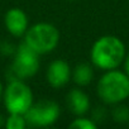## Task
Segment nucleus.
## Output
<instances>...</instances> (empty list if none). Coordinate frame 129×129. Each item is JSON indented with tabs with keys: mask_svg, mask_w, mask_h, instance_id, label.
<instances>
[{
	"mask_svg": "<svg viewBox=\"0 0 129 129\" xmlns=\"http://www.w3.org/2000/svg\"><path fill=\"white\" fill-rule=\"evenodd\" d=\"M66 101H67L69 109L77 116L85 115L91 108L89 95L80 87H75V89L70 90L67 94Z\"/></svg>",
	"mask_w": 129,
	"mask_h": 129,
	"instance_id": "obj_9",
	"label": "nucleus"
},
{
	"mask_svg": "<svg viewBox=\"0 0 129 129\" xmlns=\"http://www.w3.org/2000/svg\"><path fill=\"white\" fill-rule=\"evenodd\" d=\"M4 25L7 32L13 37L20 38L24 37L25 32L29 28V20L24 10L20 8H10L4 17Z\"/></svg>",
	"mask_w": 129,
	"mask_h": 129,
	"instance_id": "obj_8",
	"label": "nucleus"
},
{
	"mask_svg": "<svg viewBox=\"0 0 129 129\" xmlns=\"http://www.w3.org/2000/svg\"><path fill=\"white\" fill-rule=\"evenodd\" d=\"M111 118L114 121L120 124L129 123V108L123 105V103L115 104L114 109L111 110Z\"/></svg>",
	"mask_w": 129,
	"mask_h": 129,
	"instance_id": "obj_12",
	"label": "nucleus"
},
{
	"mask_svg": "<svg viewBox=\"0 0 129 129\" xmlns=\"http://www.w3.org/2000/svg\"><path fill=\"white\" fill-rule=\"evenodd\" d=\"M3 103L8 114H25L34 103L32 89L20 79H12L4 87Z\"/></svg>",
	"mask_w": 129,
	"mask_h": 129,
	"instance_id": "obj_4",
	"label": "nucleus"
},
{
	"mask_svg": "<svg viewBox=\"0 0 129 129\" xmlns=\"http://www.w3.org/2000/svg\"><path fill=\"white\" fill-rule=\"evenodd\" d=\"M72 77V70L69 62L64 59H54L52 61L46 71V80L49 86L53 89H61L66 86Z\"/></svg>",
	"mask_w": 129,
	"mask_h": 129,
	"instance_id": "obj_7",
	"label": "nucleus"
},
{
	"mask_svg": "<svg viewBox=\"0 0 129 129\" xmlns=\"http://www.w3.org/2000/svg\"><path fill=\"white\" fill-rule=\"evenodd\" d=\"M125 54L126 49L123 41L111 34L98 38L90 49L91 64L101 71L118 69L123 63Z\"/></svg>",
	"mask_w": 129,
	"mask_h": 129,
	"instance_id": "obj_1",
	"label": "nucleus"
},
{
	"mask_svg": "<svg viewBox=\"0 0 129 129\" xmlns=\"http://www.w3.org/2000/svg\"><path fill=\"white\" fill-rule=\"evenodd\" d=\"M27 126L28 124L23 114H9L5 118L4 128L7 129H25Z\"/></svg>",
	"mask_w": 129,
	"mask_h": 129,
	"instance_id": "obj_11",
	"label": "nucleus"
},
{
	"mask_svg": "<svg viewBox=\"0 0 129 129\" xmlns=\"http://www.w3.org/2000/svg\"><path fill=\"white\" fill-rule=\"evenodd\" d=\"M70 128L72 129H96L98 124L92 118H86L84 115H80L74 121L70 123Z\"/></svg>",
	"mask_w": 129,
	"mask_h": 129,
	"instance_id": "obj_13",
	"label": "nucleus"
},
{
	"mask_svg": "<svg viewBox=\"0 0 129 129\" xmlns=\"http://www.w3.org/2000/svg\"><path fill=\"white\" fill-rule=\"evenodd\" d=\"M4 124H5V118H4L2 114H0V126H2V125L4 126Z\"/></svg>",
	"mask_w": 129,
	"mask_h": 129,
	"instance_id": "obj_15",
	"label": "nucleus"
},
{
	"mask_svg": "<svg viewBox=\"0 0 129 129\" xmlns=\"http://www.w3.org/2000/svg\"><path fill=\"white\" fill-rule=\"evenodd\" d=\"M39 66V54L28 44L22 42L14 52V61L12 64V74L14 79H30L38 72Z\"/></svg>",
	"mask_w": 129,
	"mask_h": 129,
	"instance_id": "obj_5",
	"label": "nucleus"
},
{
	"mask_svg": "<svg viewBox=\"0 0 129 129\" xmlns=\"http://www.w3.org/2000/svg\"><path fill=\"white\" fill-rule=\"evenodd\" d=\"M71 79L80 87H85V86L90 85L94 79V66L87 62H81V63L76 64L75 69L72 70Z\"/></svg>",
	"mask_w": 129,
	"mask_h": 129,
	"instance_id": "obj_10",
	"label": "nucleus"
},
{
	"mask_svg": "<svg viewBox=\"0 0 129 129\" xmlns=\"http://www.w3.org/2000/svg\"><path fill=\"white\" fill-rule=\"evenodd\" d=\"M59 114H61V109L56 101L43 99L37 103H33V105L28 109L24 116L28 126L43 128V126L53 125L58 120Z\"/></svg>",
	"mask_w": 129,
	"mask_h": 129,
	"instance_id": "obj_6",
	"label": "nucleus"
},
{
	"mask_svg": "<svg viewBox=\"0 0 129 129\" xmlns=\"http://www.w3.org/2000/svg\"><path fill=\"white\" fill-rule=\"evenodd\" d=\"M96 92L99 99L108 105H115L129 98V76L118 69L104 71L99 79Z\"/></svg>",
	"mask_w": 129,
	"mask_h": 129,
	"instance_id": "obj_2",
	"label": "nucleus"
},
{
	"mask_svg": "<svg viewBox=\"0 0 129 129\" xmlns=\"http://www.w3.org/2000/svg\"><path fill=\"white\" fill-rule=\"evenodd\" d=\"M3 91H4V86H3L2 81H0V100H2V98H3Z\"/></svg>",
	"mask_w": 129,
	"mask_h": 129,
	"instance_id": "obj_16",
	"label": "nucleus"
},
{
	"mask_svg": "<svg viewBox=\"0 0 129 129\" xmlns=\"http://www.w3.org/2000/svg\"><path fill=\"white\" fill-rule=\"evenodd\" d=\"M128 124H129V123H128Z\"/></svg>",
	"mask_w": 129,
	"mask_h": 129,
	"instance_id": "obj_17",
	"label": "nucleus"
},
{
	"mask_svg": "<svg viewBox=\"0 0 129 129\" xmlns=\"http://www.w3.org/2000/svg\"><path fill=\"white\" fill-rule=\"evenodd\" d=\"M59 30L56 25L41 22L28 28L23 42L41 56L53 52L59 43Z\"/></svg>",
	"mask_w": 129,
	"mask_h": 129,
	"instance_id": "obj_3",
	"label": "nucleus"
},
{
	"mask_svg": "<svg viewBox=\"0 0 129 129\" xmlns=\"http://www.w3.org/2000/svg\"><path fill=\"white\" fill-rule=\"evenodd\" d=\"M123 64H124V72L129 76V52L125 54V58L123 61Z\"/></svg>",
	"mask_w": 129,
	"mask_h": 129,
	"instance_id": "obj_14",
	"label": "nucleus"
}]
</instances>
